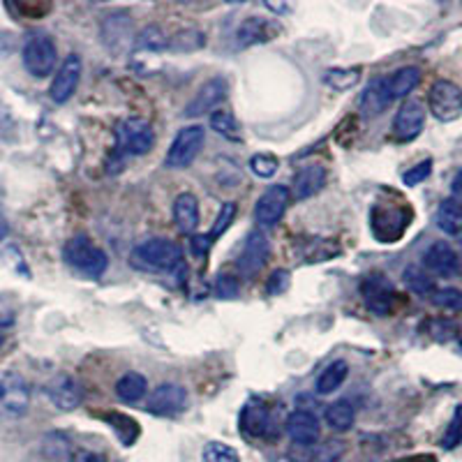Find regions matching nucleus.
I'll list each match as a JSON object with an SVG mask.
<instances>
[{"mask_svg": "<svg viewBox=\"0 0 462 462\" xmlns=\"http://www.w3.org/2000/svg\"><path fill=\"white\" fill-rule=\"evenodd\" d=\"M183 259V250L179 243L169 238H148V241L134 245L130 253L132 268L143 271V273H167L179 266Z\"/></svg>", "mask_w": 462, "mask_h": 462, "instance_id": "nucleus-1", "label": "nucleus"}, {"mask_svg": "<svg viewBox=\"0 0 462 462\" xmlns=\"http://www.w3.org/2000/svg\"><path fill=\"white\" fill-rule=\"evenodd\" d=\"M63 259L79 273L88 278H100L109 268V257L102 247L95 245L88 236H74L65 243Z\"/></svg>", "mask_w": 462, "mask_h": 462, "instance_id": "nucleus-2", "label": "nucleus"}, {"mask_svg": "<svg viewBox=\"0 0 462 462\" xmlns=\"http://www.w3.org/2000/svg\"><path fill=\"white\" fill-rule=\"evenodd\" d=\"M116 151L118 155H148L155 146V132H152L151 123L143 118H125L116 125Z\"/></svg>", "mask_w": 462, "mask_h": 462, "instance_id": "nucleus-3", "label": "nucleus"}, {"mask_svg": "<svg viewBox=\"0 0 462 462\" xmlns=\"http://www.w3.org/2000/svg\"><path fill=\"white\" fill-rule=\"evenodd\" d=\"M23 68L35 79H44L56 69L58 49L47 32H32L23 44Z\"/></svg>", "mask_w": 462, "mask_h": 462, "instance_id": "nucleus-4", "label": "nucleus"}, {"mask_svg": "<svg viewBox=\"0 0 462 462\" xmlns=\"http://www.w3.org/2000/svg\"><path fill=\"white\" fill-rule=\"evenodd\" d=\"M31 407V386L26 377L14 370L0 374V414L7 419H19Z\"/></svg>", "mask_w": 462, "mask_h": 462, "instance_id": "nucleus-5", "label": "nucleus"}, {"mask_svg": "<svg viewBox=\"0 0 462 462\" xmlns=\"http://www.w3.org/2000/svg\"><path fill=\"white\" fill-rule=\"evenodd\" d=\"M204 142H206L204 127L201 125L183 127V130H179V134L173 137L167 158H164V164H167L169 169L189 167V164L195 162L197 155H199Z\"/></svg>", "mask_w": 462, "mask_h": 462, "instance_id": "nucleus-6", "label": "nucleus"}, {"mask_svg": "<svg viewBox=\"0 0 462 462\" xmlns=\"http://www.w3.org/2000/svg\"><path fill=\"white\" fill-rule=\"evenodd\" d=\"M428 106L439 123H453L462 116V90L453 81L439 79L428 93Z\"/></svg>", "mask_w": 462, "mask_h": 462, "instance_id": "nucleus-7", "label": "nucleus"}, {"mask_svg": "<svg viewBox=\"0 0 462 462\" xmlns=\"http://www.w3.org/2000/svg\"><path fill=\"white\" fill-rule=\"evenodd\" d=\"M411 220V213L404 206H374L373 208V234L382 243H395L402 238Z\"/></svg>", "mask_w": 462, "mask_h": 462, "instance_id": "nucleus-8", "label": "nucleus"}, {"mask_svg": "<svg viewBox=\"0 0 462 462\" xmlns=\"http://www.w3.org/2000/svg\"><path fill=\"white\" fill-rule=\"evenodd\" d=\"M268 254H271V241L263 234L262 229L253 231L250 236H247L245 245H243L241 254L236 259V271L241 278H253L266 266Z\"/></svg>", "mask_w": 462, "mask_h": 462, "instance_id": "nucleus-9", "label": "nucleus"}, {"mask_svg": "<svg viewBox=\"0 0 462 462\" xmlns=\"http://www.w3.org/2000/svg\"><path fill=\"white\" fill-rule=\"evenodd\" d=\"M81 72H84V63L77 53H69L65 58L60 68H58L56 77L51 81V88H49V97H51L56 105H65L74 95L77 86L81 81Z\"/></svg>", "mask_w": 462, "mask_h": 462, "instance_id": "nucleus-10", "label": "nucleus"}, {"mask_svg": "<svg viewBox=\"0 0 462 462\" xmlns=\"http://www.w3.org/2000/svg\"><path fill=\"white\" fill-rule=\"evenodd\" d=\"M361 294L368 310L374 312L377 317H386L393 310L395 289L386 275H368L361 282Z\"/></svg>", "mask_w": 462, "mask_h": 462, "instance_id": "nucleus-11", "label": "nucleus"}, {"mask_svg": "<svg viewBox=\"0 0 462 462\" xmlns=\"http://www.w3.org/2000/svg\"><path fill=\"white\" fill-rule=\"evenodd\" d=\"M289 199H291V192H289L287 185H271L254 206V220L259 222V226L278 225L287 213Z\"/></svg>", "mask_w": 462, "mask_h": 462, "instance_id": "nucleus-12", "label": "nucleus"}, {"mask_svg": "<svg viewBox=\"0 0 462 462\" xmlns=\"http://www.w3.org/2000/svg\"><path fill=\"white\" fill-rule=\"evenodd\" d=\"M185 404H188V391L180 383L173 382L160 383L158 389L152 391L146 400L148 411L158 416L179 414V411L185 410Z\"/></svg>", "mask_w": 462, "mask_h": 462, "instance_id": "nucleus-13", "label": "nucleus"}, {"mask_svg": "<svg viewBox=\"0 0 462 462\" xmlns=\"http://www.w3.org/2000/svg\"><path fill=\"white\" fill-rule=\"evenodd\" d=\"M229 93V84H226L225 77H213V79L206 81L192 100L185 106V118H197V116H204L208 111L216 109L217 105H222V100Z\"/></svg>", "mask_w": 462, "mask_h": 462, "instance_id": "nucleus-14", "label": "nucleus"}, {"mask_svg": "<svg viewBox=\"0 0 462 462\" xmlns=\"http://www.w3.org/2000/svg\"><path fill=\"white\" fill-rule=\"evenodd\" d=\"M426 123V109L416 100H407L393 118V137L398 142H414Z\"/></svg>", "mask_w": 462, "mask_h": 462, "instance_id": "nucleus-15", "label": "nucleus"}, {"mask_svg": "<svg viewBox=\"0 0 462 462\" xmlns=\"http://www.w3.org/2000/svg\"><path fill=\"white\" fill-rule=\"evenodd\" d=\"M47 395L60 411H72L81 404V383L69 374H56L51 382L47 383Z\"/></svg>", "mask_w": 462, "mask_h": 462, "instance_id": "nucleus-16", "label": "nucleus"}, {"mask_svg": "<svg viewBox=\"0 0 462 462\" xmlns=\"http://www.w3.org/2000/svg\"><path fill=\"white\" fill-rule=\"evenodd\" d=\"M284 430L287 435L294 439V444L300 447H312L321 435V426L317 416L308 410H296L287 416V423H284Z\"/></svg>", "mask_w": 462, "mask_h": 462, "instance_id": "nucleus-17", "label": "nucleus"}, {"mask_svg": "<svg viewBox=\"0 0 462 462\" xmlns=\"http://www.w3.org/2000/svg\"><path fill=\"white\" fill-rule=\"evenodd\" d=\"M280 32V26L275 22H268L263 16H247L245 22L236 31V49L254 47V44L275 40Z\"/></svg>", "mask_w": 462, "mask_h": 462, "instance_id": "nucleus-18", "label": "nucleus"}, {"mask_svg": "<svg viewBox=\"0 0 462 462\" xmlns=\"http://www.w3.org/2000/svg\"><path fill=\"white\" fill-rule=\"evenodd\" d=\"M173 225L180 234L185 236H195L197 229H199V201L195 195L183 192L173 199Z\"/></svg>", "mask_w": 462, "mask_h": 462, "instance_id": "nucleus-19", "label": "nucleus"}, {"mask_svg": "<svg viewBox=\"0 0 462 462\" xmlns=\"http://www.w3.org/2000/svg\"><path fill=\"white\" fill-rule=\"evenodd\" d=\"M326 185V167L321 164H305L303 169H299V173L294 176V183H291V197L299 201L310 199L317 192H321Z\"/></svg>", "mask_w": 462, "mask_h": 462, "instance_id": "nucleus-20", "label": "nucleus"}, {"mask_svg": "<svg viewBox=\"0 0 462 462\" xmlns=\"http://www.w3.org/2000/svg\"><path fill=\"white\" fill-rule=\"evenodd\" d=\"M423 266L435 275H453L460 266V259L447 241H437L423 254Z\"/></svg>", "mask_w": 462, "mask_h": 462, "instance_id": "nucleus-21", "label": "nucleus"}, {"mask_svg": "<svg viewBox=\"0 0 462 462\" xmlns=\"http://www.w3.org/2000/svg\"><path fill=\"white\" fill-rule=\"evenodd\" d=\"M102 42L118 53L121 49H127L132 42V22L127 14H111L106 16V22L102 23Z\"/></svg>", "mask_w": 462, "mask_h": 462, "instance_id": "nucleus-22", "label": "nucleus"}, {"mask_svg": "<svg viewBox=\"0 0 462 462\" xmlns=\"http://www.w3.org/2000/svg\"><path fill=\"white\" fill-rule=\"evenodd\" d=\"M271 428V414L262 400H250L241 411V430L245 437H263Z\"/></svg>", "mask_w": 462, "mask_h": 462, "instance_id": "nucleus-23", "label": "nucleus"}, {"mask_svg": "<svg viewBox=\"0 0 462 462\" xmlns=\"http://www.w3.org/2000/svg\"><path fill=\"white\" fill-rule=\"evenodd\" d=\"M391 102H393V100H391V95H389L386 77H383V79L370 81V84L365 86V90H363L361 97H358V106H361V114L368 116V118L382 114V111L386 109Z\"/></svg>", "mask_w": 462, "mask_h": 462, "instance_id": "nucleus-24", "label": "nucleus"}, {"mask_svg": "<svg viewBox=\"0 0 462 462\" xmlns=\"http://www.w3.org/2000/svg\"><path fill=\"white\" fill-rule=\"evenodd\" d=\"M419 84H420V69L416 68V65L400 68L398 72H393L391 77H386V86H389L391 100L407 97V95H410Z\"/></svg>", "mask_w": 462, "mask_h": 462, "instance_id": "nucleus-25", "label": "nucleus"}, {"mask_svg": "<svg viewBox=\"0 0 462 462\" xmlns=\"http://www.w3.org/2000/svg\"><path fill=\"white\" fill-rule=\"evenodd\" d=\"M346 377H349V365H346V361L337 358V361H333L331 365H326L324 373L317 377V383H315L317 393L319 395L336 393L342 383H345Z\"/></svg>", "mask_w": 462, "mask_h": 462, "instance_id": "nucleus-26", "label": "nucleus"}, {"mask_svg": "<svg viewBox=\"0 0 462 462\" xmlns=\"http://www.w3.org/2000/svg\"><path fill=\"white\" fill-rule=\"evenodd\" d=\"M354 420H356V410L349 400H337V402L326 407V423L336 432L352 430Z\"/></svg>", "mask_w": 462, "mask_h": 462, "instance_id": "nucleus-27", "label": "nucleus"}, {"mask_svg": "<svg viewBox=\"0 0 462 462\" xmlns=\"http://www.w3.org/2000/svg\"><path fill=\"white\" fill-rule=\"evenodd\" d=\"M148 393V382L143 374L139 373H125L118 382H116V395L123 402H139L146 398Z\"/></svg>", "mask_w": 462, "mask_h": 462, "instance_id": "nucleus-28", "label": "nucleus"}, {"mask_svg": "<svg viewBox=\"0 0 462 462\" xmlns=\"http://www.w3.org/2000/svg\"><path fill=\"white\" fill-rule=\"evenodd\" d=\"M437 226L444 234H460L462 231V204L456 199L441 201L437 208Z\"/></svg>", "mask_w": 462, "mask_h": 462, "instance_id": "nucleus-29", "label": "nucleus"}, {"mask_svg": "<svg viewBox=\"0 0 462 462\" xmlns=\"http://www.w3.org/2000/svg\"><path fill=\"white\" fill-rule=\"evenodd\" d=\"M361 81L358 68H331L324 72V84L333 90H352Z\"/></svg>", "mask_w": 462, "mask_h": 462, "instance_id": "nucleus-30", "label": "nucleus"}, {"mask_svg": "<svg viewBox=\"0 0 462 462\" xmlns=\"http://www.w3.org/2000/svg\"><path fill=\"white\" fill-rule=\"evenodd\" d=\"M402 280H404V284H407V289H410V291H414V294H419V296H432V294H435V289H437L435 280H432L430 275L423 271V268L407 266V268H404Z\"/></svg>", "mask_w": 462, "mask_h": 462, "instance_id": "nucleus-31", "label": "nucleus"}, {"mask_svg": "<svg viewBox=\"0 0 462 462\" xmlns=\"http://www.w3.org/2000/svg\"><path fill=\"white\" fill-rule=\"evenodd\" d=\"M206 35L197 28H185V31H179L173 37H169V49L179 53H189L197 51V49H204Z\"/></svg>", "mask_w": 462, "mask_h": 462, "instance_id": "nucleus-32", "label": "nucleus"}, {"mask_svg": "<svg viewBox=\"0 0 462 462\" xmlns=\"http://www.w3.org/2000/svg\"><path fill=\"white\" fill-rule=\"evenodd\" d=\"M208 123L220 137L229 139V142H241V125H238V121L229 111H213Z\"/></svg>", "mask_w": 462, "mask_h": 462, "instance_id": "nucleus-33", "label": "nucleus"}, {"mask_svg": "<svg viewBox=\"0 0 462 462\" xmlns=\"http://www.w3.org/2000/svg\"><path fill=\"white\" fill-rule=\"evenodd\" d=\"M137 47L146 51H164L169 49V37L160 26H146L137 37Z\"/></svg>", "mask_w": 462, "mask_h": 462, "instance_id": "nucleus-34", "label": "nucleus"}, {"mask_svg": "<svg viewBox=\"0 0 462 462\" xmlns=\"http://www.w3.org/2000/svg\"><path fill=\"white\" fill-rule=\"evenodd\" d=\"M106 420L111 423V428H114L116 432H118V437L123 439V444L125 447H130V444H134V439L139 437V426L134 423V420L130 419V416H123V414H106L105 416Z\"/></svg>", "mask_w": 462, "mask_h": 462, "instance_id": "nucleus-35", "label": "nucleus"}, {"mask_svg": "<svg viewBox=\"0 0 462 462\" xmlns=\"http://www.w3.org/2000/svg\"><path fill=\"white\" fill-rule=\"evenodd\" d=\"M462 444V404H457L453 410L451 420H448L447 430H444V437H441V448L444 451H453Z\"/></svg>", "mask_w": 462, "mask_h": 462, "instance_id": "nucleus-36", "label": "nucleus"}, {"mask_svg": "<svg viewBox=\"0 0 462 462\" xmlns=\"http://www.w3.org/2000/svg\"><path fill=\"white\" fill-rule=\"evenodd\" d=\"M250 169L259 179H273L280 169V160L271 155V152H257V155L250 158Z\"/></svg>", "mask_w": 462, "mask_h": 462, "instance_id": "nucleus-37", "label": "nucleus"}, {"mask_svg": "<svg viewBox=\"0 0 462 462\" xmlns=\"http://www.w3.org/2000/svg\"><path fill=\"white\" fill-rule=\"evenodd\" d=\"M432 303L441 310H451V312H462V291L456 287H444L435 289L432 294Z\"/></svg>", "mask_w": 462, "mask_h": 462, "instance_id": "nucleus-38", "label": "nucleus"}, {"mask_svg": "<svg viewBox=\"0 0 462 462\" xmlns=\"http://www.w3.org/2000/svg\"><path fill=\"white\" fill-rule=\"evenodd\" d=\"M236 213H238V206L234 204V201H225V204H222L220 213H217V217H216V225H213V229H210V234H208L210 241H217V238H220L222 234L229 229L231 222H234V217H236Z\"/></svg>", "mask_w": 462, "mask_h": 462, "instance_id": "nucleus-39", "label": "nucleus"}, {"mask_svg": "<svg viewBox=\"0 0 462 462\" xmlns=\"http://www.w3.org/2000/svg\"><path fill=\"white\" fill-rule=\"evenodd\" d=\"M204 462H241L238 453L222 441H210L204 448Z\"/></svg>", "mask_w": 462, "mask_h": 462, "instance_id": "nucleus-40", "label": "nucleus"}, {"mask_svg": "<svg viewBox=\"0 0 462 462\" xmlns=\"http://www.w3.org/2000/svg\"><path fill=\"white\" fill-rule=\"evenodd\" d=\"M428 333H430L432 340L448 342L456 337L457 324L451 319H430L428 321Z\"/></svg>", "mask_w": 462, "mask_h": 462, "instance_id": "nucleus-41", "label": "nucleus"}, {"mask_svg": "<svg viewBox=\"0 0 462 462\" xmlns=\"http://www.w3.org/2000/svg\"><path fill=\"white\" fill-rule=\"evenodd\" d=\"M430 173H432V160L428 158V160H423V162L414 164L411 169H407V171L402 173V183L407 185V188H414V185L423 183V180H426Z\"/></svg>", "mask_w": 462, "mask_h": 462, "instance_id": "nucleus-42", "label": "nucleus"}, {"mask_svg": "<svg viewBox=\"0 0 462 462\" xmlns=\"http://www.w3.org/2000/svg\"><path fill=\"white\" fill-rule=\"evenodd\" d=\"M216 291L222 299H234L238 294V278L231 273H220L216 280Z\"/></svg>", "mask_w": 462, "mask_h": 462, "instance_id": "nucleus-43", "label": "nucleus"}, {"mask_svg": "<svg viewBox=\"0 0 462 462\" xmlns=\"http://www.w3.org/2000/svg\"><path fill=\"white\" fill-rule=\"evenodd\" d=\"M287 284H289V273H287V271H275V273L271 275V280H268L266 291L271 296L282 294L284 289H287Z\"/></svg>", "mask_w": 462, "mask_h": 462, "instance_id": "nucleus-44", "label": "nucleus"}, {"mask_svg": "<svg viewBox=\"0 0 462 462\" xmlns=\"http://www.w3.org/2000/svg\"><path fill=\"white\" fill-rule=\"evenodd\" d=\"M342 451H345V447L340 441H328L324 451L319 453V462H336L342 456Z\"/></svg>", "mask_w": 462, "mask_h": 462, "instance_id": "nucleus-45", "label": "nucleus"}, {"mask_svg": "<svg viewBox=\"0 0 462 462\" xmlns=\"http://www.w3.org/2000/svg\"><path fill=\"white\" fill-rule=\"evenodd\" d=\"M210 245H213V241L208 238V234H201V236H192V253H195L197 257H204V254L210 250Z\"/></svg>", "mask_w": 462, "mask_h": 462, "instance_id": "nucleus-46", "label": "nucleus"}, {"mask_svg": "<svg viewBox=\"0 0 462 462\" xmlns=\"http://www.w3.org/2000/svg\"><path fill=\"white\" fill-rule=\"evenodd\" d=\"M69 462H106V460L93 451H77L72 457H69Z\"/></svg>", "mask_w": 462, "mask_h": 462, "instance_id": "nucleus-47", "label": "nucleus"}, {"mask_svg": "<svg viewBox=\"0 0 462 462\" xmlns=\"http://www.w3.org/2000/svg\"><path fill=\"white\" fill-rule=\"evenodd\" d=\"M12 321H14V310H12L5 300L0 299V326H10Z\"/></svg>", "mask_w": 462, "mask_h": 462, "instance_id": "nucleus-48", "label": "nucleus"}, {"mask_svg": "<svg viewBox=\"0 0 462 462\" xmlns=\"http://www.w3.org/2000/svg\"><path fill=\"white\" fill-rule=\"evenodd\" d=\"M453 197L462 204V169L456 173V179H453Z\"/></svg>", "mask_w": 462, "mask_h": 462, "instance_id": "nucleus-49", "label": "nucleus"}, {"mask_svg": "<svg viewBox=\"0 0 462 462\" xmlns=\"http://www.w3.org/2000/svg\"><path fill=\"white\" fill-rule=\"evenodd\" d=\"M266 7L271 12H289V5H275V3H266Z\"/></svg>", "mask_w": 462, "mask_h": 462, "instance_id": "nucleus-50", "label": "nucleus"}, {"mask_svg": "<svg viewBox=\"0 0 462 462\" xmlns=\"http://www.w3.org/2000/svg\"><path fill=\"white\" fill-rule=\"evenodd\" d=\"M5 236H7V222L0 217V243L5 241Z\"/></svg>", "mask_w": 462, "mask_h": 462, "instance_id": "nucleus-51", "label": "nucleus"}, {"mask_svg": "<svg viewBox=\"0 0 462 462\" xmlns=\"http://www.w3.org/2000/svg\"><path fill=\"white\" fill-rule=\"evenodd\" d=\"M457 238H460V245H462V231H460V234H457Z\"/></svg>", "mask_w": 462, "mask_h": 462, "instance_id": "nucleus-52", "label": "nucleus"}]
</instances>
